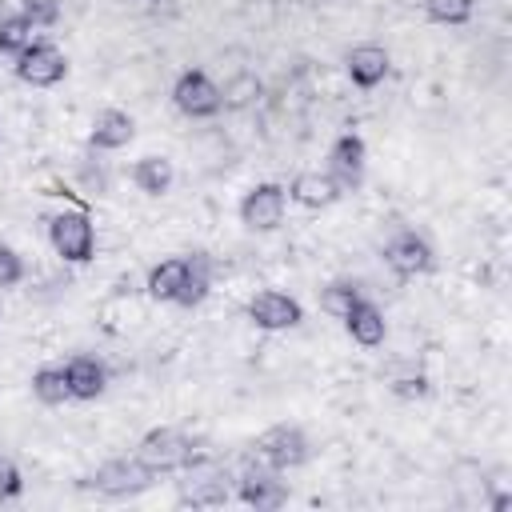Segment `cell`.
Here are the masks:
<instances>
[{
    "label": "cell",
    "instance_id": "cell-3",
    "mask_svg": "<svg viewBox=\"0 0 512 512\" xmlns=\"http://www.w3.org/2000/svg\"><path fill=\"white\" fill-rule=\"evenodd\" d=\"M248 456L256 464L276 468V472H292V468L312 460V440L300 424H272L248 444Z\"/></svg>",
    "mask_w": 512,
    "mask_h": 512
},
{
    "label": "cell",
    "instance_id": "cell-2",
    "mask_svg": "<svg viewBox=\"0 0 512 512\" xmlns=\"http://www.w3.org/2000/svg\"><path fill=\"white\" fill-rule=\"evenodd\" d=\"M132 456L152 472V476H172V472H184L188 464L200 460V440L184 428H172V424H160V428H148Z\"/></svg>",
    "mask_w": 512,
    "mask_h": 512
},
{
    "label": "cell",
    "instance_id": "cell-9",
    "mask_svg": "<svg viewBox=\"0 0 512 512\" xmlns=\"http://www.w3.org/2000/svg\"><path fill=\"white\" fill-rule=\"evenodd\" d=\"M172 104L180 116L188 120H212L224 112L220 104V84L204 72V68H184L176 80H172Z\"/></svg>",
    "mask_w": 512,
    "mask_h": 512
},
{
    "label": "cell",
    "instance_id": "cell-27",
    "mask_svg": "<svg viewBox=\"0 0 512 512\" xmlns=\"http://www.w3.org/2000/svg\"><path fill=\"white\" fill-rule=\"evenodd\" d=\"M24 276H28L24 256H20L12 244H4V240H0V292L20 288V284H24Z\"/></svg>",
    "mask_w": 512,
    "mask_h": 512
},
{
    "label": "cell",
    "instance_id": "cell-6",
    "mask_svg": "<svg viewBox=\"0 0 512 512\" xmlns=\"http://www.w3.org/2000/svg\"><path fill=\"white\" fill-rule=\"evenodd\" d=\"M380 260H384V268H388L396 280H416V276H428V272H432L436 252H432V244H428L424 232L400 228V232H392V236L384 240Z\"/></svg>",
    "mask_w": 512,
    "mask_h": 512
},
{
    "label": "cell",
    "instance_id": "cell-13",
    "mask_svg": "<svg viewBox=\"0 0 512 512\" xmlns=\"http://www.w3.org/2000/svg\"><path fill=\"white\" fill-rule=\"evenodd\" d=\"M344 72H348L352 88L372 92V88H380V84L388 80V72H392V56H388L384 44L364 40V44H352V48L344 52Z\"/></svg>",
    "mask_w": 512,
    "mask_h": 512
},
{
    "label": "cell",
    "instance_id": "cell-10",
    "mask_svg": "<svg viewBox=\"0 0 512 512\" xmlns=\"http://www.w3.org/2000/svg\"><path fill=\"white\" fill-rule=\"evenodd\" d=\"M244 312H248V324L260 332H288L304 324V304L280 288H260Z\"/></svg>",
    "mask_w": 512,
    "mask_h": 512
},
{
    "label": "cell",
    "instance_id": "cell-24",
    "mask_svg": "<svg viewBox=\"0 0 512 512\" xmlns=\"http://www.w3.org/2000/svg\"><path fill=\"white\" fill-rule=\"evenodd\" d=\"M364 292H360V284L356 280H332V284H324L320 288V312H328V316H344L356 300H360Z\"/></svg>",
    "mask_w": 512,
    "mask_h": 512
},
{
    "label": "cell",
    "instance_id": "cell-20",
    "mask_svg": "<svg viewBox=\"0 0 512 512\" xmlns=\"http://www.w3.org/2000/svg\"><path fill=\"white\" fill-rule=\"evenodd\" d=\"M28 392H32L44 408H60V404H68L72 392H68L64 364H40V368L28 376Z\"/></svg>",
    "mask_w": 512,
    "mask_h": 512
},
{
    "label": "cell",
    "instance_id": "cell-5",
    "mask_svg": "<svg viewBox=\"0 0 512 512\" xmlns=\"http://www.w3.org/2000/svg\"><path fill=\"white\" fill-rule=\"evenodd\" d=\"M236 216H240L244 232H256V236L276 232V228L284 224V216H288V192H284V184H280V180H260V184H252V188L240 196Z\"/></svg>",
    "mask_w": 512,
    "mask_h": 512
},
{
    "label": "cell",
    "instance_id": "cell-4",
    "mask_svg": "<svg viewBox=\"0 0 512 512\" xmlns=\"http://www.w3.org/2000/svg\"><path fill=\"white\" fill-rule=\"evenodd\" d=\"M48 244L64 264H88L96 256V224L84 208H60L48 216Z\"/></svg>",
    "mask_w": 512,
    "mask_h": 512
},
{
    "label": "cell",
    "instance_id": "cell-17",
    "mask_svg": "<svg viewBox=\"0 0 512 512\" xmlns=\"http://www.w3.org/2000/svg\"><path fill=\"white\" fill-rule=\"evenodd\" d=\"M136 140V116L124 108H100L88 128V148L96 152H120Z\"/></svg>",
    "mask_w": 512,
    "mask_h": 512
},
{
    "label": "cell",
    "instance_id": "cell-22",
    "mask_svg": "<svg viewBox=\"0 0 512 512\" xmlns=\"http://www.w3.org/2000/svg\"><path fill=\"white\" fill-rule=\"evenodd\" d=\"M32 40H36V28L24 20L20 8L0 12V52H4V56H20Z\"/></svg>",
    "mask_w": 512,
    "mask_h": 512
},
{
    "label": "cell",
    "instance_id": "cell-16",
    "mask_svg": "<svg viewBox=\"0 0 512 512\" xmlns=\"http://www.w3.org/2000/svg\"><path fill=\"white\" fill-rule=\"evenodd\" d=\"M64 376H68V392H72V400H80V404L100 400V396L108 392V380H112L108 364H104L100 356H92V352H76V356H68V360H64Z\"/></svg>",
    "mask_w": 512,
    "mask_h": 512
},
{
    "label": "cell",
    "instance_id": "cell-28",
    "mask_svg": "<svg viewBox=\"0 0 512 512\" xmlns=\"http://www.w3.org/2000/svg\"><path fill=\"white\" fill-rule=\"evenodd\" d=\"M20 492H24V476H20V464H16L8 452H0V504L16 500Z\"/></svg>",
    "mask_w": 512,
    "mask_h": 512
},
{
    "label": "cell",
    "instance_id": "cell-8",
    "mask_svg": "<svg viewBox=\"0 0 512 512\" xmlns=\"http://www.w3.org/2000/svg\"><path fill=\"white\" fill-rule=\"evenodd\" d=\"M12 72L28 88H56L68 76V56L52 40H32L20 56H12Z\"/></svg>",
    "mask_w": 512,
    "mask_h": 512
},
{
    "label": "cell",
    "instance_id": "cell-19",
    "mask_svg": "<svg viewBox=\"0 0 512 512\" xmlns=\"http://www.w3.org/2000/svg\"><path fill=\"white\" fill-rule=\"evenodd\" d=\"M128 180L136 184V192L160 200V196H168L172 184H176V164H172V156H164V152H144V156L132 160Z\"/></svg>",
    "mask_w": 512,
    "mask_h": 512
},
{
    "label": "cell",
    "instance_id": "cell-11",
    "mask_svg": "<svg viewBox=\"0 0 512 512\" xmlns=\"http://www.w3.org/2000/svg\"><path fill=\"white\" fill-rule=\"evenodd\" d=\"M236 496H240L248 508H256V512H272V508H284V504H288L292 488H288L284 472H276V468L252 460V464L236 476Z\"/></svg>",
    "mask_w": 512,
    "mask_h": 512
},
{
    "label": "cell",
    "instance_id": "cell-21",
    "mask_svg": "<svg viewBox=\"0 0 512 512\" xmlns=\"http://www.w3.org/2000/svg\"><path fill=\"white\" fill-rule=\"evenodd\" d=\"M260 92H264L260 76L248 72V68H240V72L224 76V84H220V104H224V112H244V108H252V104L260 100Z\"/></svg>",
    "mask_w": 512,
    "mask_h": 512
},
{
    "label": "cell",
    "instance_id": "cell-25",
    "mask_svg": "<svg viewBox=\"0 0 512 512\" xmlns=\"http://www.w3.org/2000/svg\"><path fill=\"white\" fill-rule=\"evenodd\" d=\"M388 392L396 396V400H424L428 392H432V380H428V372H420V368H404V372H392L388 376Z\"/></svg>",
    "mask_w": 512,
    "mask_h": 512
},
{
    "label": "cell",
    "instance_id": "cell-12",
    "mask_svg": "<svg viewBox=\"0 0 512 512\" xmlns=\"http://www.w3.org/2000/svg\"><path fill=\"white\" fill-rule=\"evenodd\" d=\"M324 172L348 192H356L364 184V172H368V144L360 132H340L328 148V160H324Z\"/></svg>",
    "mask_w": 512,
    "mask_h": 512
},
{
    "label": "cell",
    "instance_id": "cell-1",
    "mask_svg": "<svg viewBox=\"0 0 512 512\" xmlns=\"http://www.w3.org/2000/svg\"><path fill=\"white\" fill-rule=\"evenodd\" d=\"M144 292L156 304H176V308H196L212 292V272L204 256H168L148 268Z\"/></svg>",
    "mask_w": 512,
    "mask_h": 512
},
{
    "label": "cell",
    "instance_id": "cell-29",
    "mask_svg": "<svg viewBox=\"0 0 512 512\" xmlns=\"http://www.w3.org/2000/svg\"><path fill=\"white\" fill-rule=\"evenodd\" d=\"M0 324H4V312H0Z\"/></svg>",
    "mask_w": 512,
    "mask_h": 512
},
{
    "label": "cell",
    "instance_id": "cell-18",
    "mask_svg": "<svg viewBox=\"0 0 512 512\" xmlns=\"http://www.w3.org/2000/svg\"><path fill=\"white\" fill-rule=\"evenodd\" d=\"M340 324H344V332L352 336V344H360V348H380V344L388 340V316H384V308H380L376 300H368V296H360V300L340 316Z\"/></svg>",
    "mask_w": 512,
    "mask_h": 512
},
{
    "label": "cell",
    "instance_id": "cell-26",
    "mask_svg": "<svg viewBox=\"0 0 512 512\" xmlns=\"http://www.w3.org/2000/svg\"><path fill=\"white\" fill-rule=\"evenodd\" d=\"M32 28H56L64 16V0H20L16 4Z\"/></svg>",
    "mask_w": 512,
    "mask_h": 512
},
{
    "label": "cell",
    "instance_id": "cell-14",
    "mask_svg": "<svg viewBox=\"0 0 512 512\" xmlns=\"http://www.w3.org/2000/svg\"><path fill=\"white\" fill-rule=\"evenodd\" d=\"M232 500V484L224 472L208 468V464H188L184 468V480H180V504H192V508H216V504H228Z\"/></svg>",
    "mask_w": 512,
    "mask_h": 512
},
{
    "label": "cell",
    "instance_id": "cell-7",
    "mask_svg": "<svg viewBox=\"0 0 512 512\" xmlns=\"http://www.w3.org/2000/svg\"><path fill=\"white\" fill-rule=\"evenodd\" d=\"M156 484V476L136 460V456H116V460H104L92 476H88V488L104 500H132L140 492H148Z\"/></svg>",
    "mask_w": 512,
    "mask_h": 512
},
{
    "label": "cell",
    "instance_id": "cell-15",
    "mask_svg": "<svg viewBox=\"0 0 512 512\" xmlns=\"http://www.w3.org/2000/svg\"><path fill=\"white\" fill-rule=\"evenodd\" d=\"M284 192H288V204L308 208V212H324V208H332V204L344 196V188H340L324 168H304V172H296V176L284 184Z\"/></svg>",
    "mask_w": 512,
    "mask_h": 512
},
{
    "label": "cell",
    "instance_id": "cell-23",
    "mask_svg": "<svg viewBox=\"0 0 512 512\" xmlns=\"http://www.w3.org/2000/svg\"><path fill=\"white\" fill-rule=\"evenodd\" d=\"M420 8H424V16H428L432 24L460 28V24H468V20H472L476 0H420Z\"/></svg>",
    "mask_w": 512,
    "mask_h": 512
}]
</instances>
